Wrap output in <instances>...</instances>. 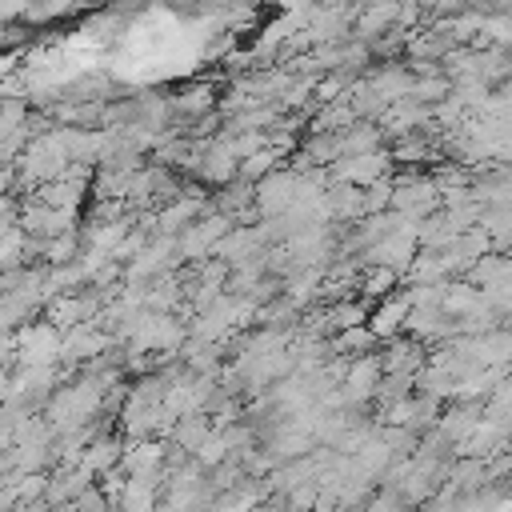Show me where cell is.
Masks as SVG:
<instances>
[{"mask_svg": "<svg viewBox=\"0 0 512 512\" xmlns=\"http://www.w3.org/2000/svg\"><path fill=\"white\" fill-rule=\"evenodd\" d=\"M208 104H212V96H208V88H188L184 96H176V100H172V108H176V112H184V116H188V112L196 116V112H204Z\"/></svg>", "mask_w": 512, "mask_h": 512, "instance_id": "cell-4", "label": "cell"}, {"mask_svg": "<svg viewBox=\"0 0 512 512\" xmlns=\"http://www.w3.org/2000/svg\"><path fill=\"white\" fill-rule=\"evenodd\" d=\"M20 72V64H16V52L12 48H0V84L8 80V76H16Z\"/></svg>", "mask_w": 512, "mask_h": 512, "instance_id": "cell-6", "label": "cell"}, {"mask_svg": "<svg viewBox=\"0 0 512 512\" xmlns=\"http://www.w3.org/2000/svg\"><path fill=\"white\" fill-rule=\"evenodd\" d=\"M248 4H264V0H248Z\"/></svg>", "mask_w": 512, "mask_h": 512, "instance_id": "cell-7", "label": "cell"}, {"mask_svg": "<svg viewBox=\"0 0 512 512\" xmlns=\"http://www.w3.org/2000/svg\"><path fill=\"white\" fill-rule=\"evenodd\" d=\"M392 280H396V272H392V268H376L364 284H368V292H388V284H392Z\"/></svg>", "mask_w": 512, "mask_h": 512, "instance_id": "cell-5", "label": "cell"}, {"mask_svg": "<svg viewBox=\"0 0 512 512\" xmlns=\"http://www.w3.org/2000/svg\"><path fill=\"white\" fill-rule=\"evenodd\" d=\"M384 172H388V156H384V152L340 156V160L332 164V176H336L340 184H352V188H360V184H376Z\"/></svg>", "mask_w": 512, "mask_h": 512, "instance_id": "cell-2", "label": "cell"}, {"mask_svg": "<svg viewBox=\"0 0 512 512\" xmlns=\"http://www.w3.org/2000/svg\"><path fill=\"white\" fill-rule=\"evenodd\" d=\"M60 344H64V332L52 324V320H36V324H24L16 332V360L12 364H60Z\"/></svg>", "mask_w": 512, "mask_h": 512, "instance_id": "cell-1", "label": "cell"}, {"mask_svg": "<svg viewBox=\"0 0 512 512\" xmlns=\"http://www.w3.org/2000/svg\"><path fill=\"white\" fill-rule=\"evenodd\" d=\"M408 312H412V296H388V304H380V312L372 316L368 332H372V336H392V332L404 328Z\"/></svg>", "mask_w": 512, "mask_h": 512, "instance_id": "cell-3", "label": "cell"}]
</instances>
